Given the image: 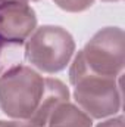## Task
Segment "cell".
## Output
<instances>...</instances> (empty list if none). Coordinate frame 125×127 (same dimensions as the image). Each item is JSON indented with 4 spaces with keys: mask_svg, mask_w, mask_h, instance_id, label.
I'll return each instance as SVG.
<instances>
[{
    "mask_svg": "<svg viewBox=\"0 0 125 127\" xmlns=\"http://www.w3.org/2000/svg\"><path fill=\"white\" fill-rule=\"evenodd\" d=\"M65 100H69L66 84L43 77L30 65L19 64L0 75V108L12 120L44 127L52 111Z\"/></svg>",
    "mask_w": 125,
    "mask_h": 127,
    "instance_id": "cell-1",
    "label": "cell"
},
{
    "mask_svg": "<svg viewBox=\"0 0 125 127\" xmlns=\"http://www.w3.org/2000/svg\"><path fill=\"white\" fill-rule=\"evenodd\" d=\"M125 35L119 27H104L87 41L69 66V74L88 72L118 78L124 74Z\"/></svg>",
    "mask_w": 125,
    "mask_h": 127,
    "instance_id": "cell-2",
    "label": "cell"
},
{
    "mask_svg": "<svg viewBox=\"0 0 125 127\" xmlns=\"http://www.w3.org/2000/svg\"><path fill=\"white\" fill-rule=\"evenodd\" d=\"M75 40L59 25L37 27L24 43V59L38 72L56 74L63 71L74 58Z\"/></svg>",
    "mask_w": 125,
    "mask_h": 127,
    "instance_id": "cell-3",
    "label": "cell"
},
{
    "mask_svg": "<svg viewBox=\"0 0 125 127\" xmlns=\"http://www.w3.org/2000/svg\"><path fill=\"white\" fill-rule=\"evenodd\" d=\"M121 80L122 77L110 78L88 72L69 74L75 105L91 120H104L116 115L122 108Z\"/></svg>",
    "mask_w": 125,
    "mask_h": 127,
    "instance_id": "cell-4",
    "label": "cell"
},
{
    "mask_svg": "<svg viewBox=\"0 0 125 127\" xmlns=\"http://www.w3.org/2000/svg\"><path fill=\"white\" fill-rule=\"evenodd\" d=\"M37 28V15L30 3H0V43L24 46Z\"/></svg>",
    "mask_w": 125,
    "mask_h": 127,
    "instance_id": "cell-5",
    "label": "cell"
},
{
    "mask_svg": "<svg viewBox=\"0 0 125 127\" xmlns=\"http://www.w3.org/2000/svg\"><path fill=\"white\" fill-rule=\"evenodd\" d=\"M47 127H93V120L75 103L61 102L50 114Z\"/></svg>",
    "mask_w": 125,
    "mask_h": 127,
    "instance_id": "cell-6",
    "label": "cell"
},
{
    "mask_svg": "<svg viewBox=\"0 0 125 127\" xmlns=\"http://www.w3.org/2000/svg\"><path fill=\"white\" fill-rule=\"evenodd\" d=\"M58 7H61L65 12L71 13H80L87 9H90L96 0H53Z\"/></svg>",
    "mask_w": 125,
    "mask_h": 127,
    "instance_id": "cell-7",
    "label": "cell"
},
{
    "mask_svg": "<svg viewBox=\"0 0 125 127\" xmlns=\"http://www.w3.org/2000/svg\"><path fill=\"white\" fill-rule=\"evenodd\" d=\"M96 127H124V117L119 114V115H113V117H109V118H104L102 123H99Z\"/></svg>",
    "mask_w": 125,
    "mask_h": 127,
    "instance_id": "cell-8",
    "label": "cell"
},
{
    "mask_svg": "<svg viewBox=\"0 0 125 127\" xmlns=\"http://www.w3.org/2000/svg\"><path fill=\"white\" fill-rule=\"evenodd\" d=\"M1 1H22V3H30V1H38V0H0Z\"/></svg>",
    "mask_w": 125,
    "mask_h": 127,
    "instance_id": "cell-9",
    "label": "cell"
},
{
    "mask_svg": "<svg viewBox=\"0 0 125 127\" xmlns=\"http://www.w3.org/2000/svg\"><path fill=\"white\" fill-rule=\"evenodd\" d=\"M102 1H107V3H113V1H121V0H102Z\"/></svg>",
    "mask_w": 125,
    "mask_h": 127,
    "instance_id": "cell-10",
    "label": "cell"
},
{
    "mask_svg": "<svg viewBox=\"0 0 125 127\" xmlns=\"http://www.w3.org/2000/svg\"><path fill=\"white\" fill-rule=\"evenodd\" d=\"M32 127H38V126H34V124H32ZM44 127H47V126H44Z\"/></svg>",
    "mask_w": 125,
    "mask_h": 127,
    "instance_id": "cell-11",
    "label": "cell"
}]
</instances>
